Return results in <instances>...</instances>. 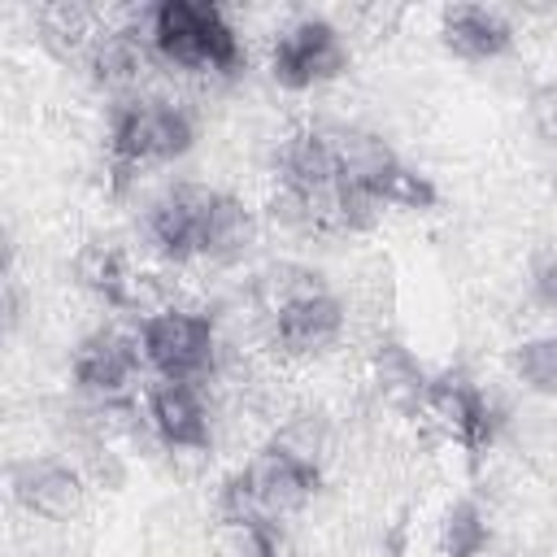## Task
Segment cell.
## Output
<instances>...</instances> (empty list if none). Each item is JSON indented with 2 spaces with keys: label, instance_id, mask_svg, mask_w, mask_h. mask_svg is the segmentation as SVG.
<instances>
[{
  "label": "cell",
  "instance_id": "obj_24",
  "mask_svg": "<svg viewBox=\"0 0 557 557\" xmlns=\"http://www.w3.org/2000/svg\"><path fill=\"white\" fill-rule=\"evenodd\" d=\"M374 196H379L383 205H392V209H431V205L440 200L435 183H431L426 174H418L413 165H405V161H396V165L379 178Z\"/></svg>",
  "mask_w": 557,
  "mask_h": 557
},
{
  "label": "cell",
  "instance_id": "obj_4",
  "mask_svg": "<svg viewBox=\"0 0 557 557\" xmlns=\"http://www.w3.org/2000/svg\"><path fill=\"white\" fill-rule=\"evenodd\" d=\"M348 70V44L326 17H296L278 30L270 48V74L287 91H305L331 83Z\"/></svg>",
  "mask_w": 557,
  "mask_h": 557
},
{
  "label": "cell",
  "instance_id": "obj_22",
  "mask_svg": "<svg viewBox=\"0 0 557 557\" xmlns=\"http://www.w3.org/2000/svg\"><path fill=\"white\" fill-rule=\"evenodd\" d=\"M518 383H527L531 392L557 396V335H531L513 348L509 357Z\"/></svg>",
  "mask_w": 557,
  "mask_h": 557
},
{
  "label": "cell",
  "instance_id": "obj_5",
  "mask_svg": "<svg viewBox=\"0 0 557 557\" xmlns=\"http://www.w3.org/2000/svg\"><path fill=\"white\" fill-rule=\"evenodd\" d=\"M139 370H144L139 335H126L117 326H100V331L83 335L78 348L70 352V379H74L78 396H87L91 405L131 400Z\"/></svg>",
  "mask_w": 557,
  "mask_h": 557
},
{
  "label": "cell",
  "instance_id": "obj_21",
  "mask_svg": "<svg viewBox=\"0 0 557 557\" xmlns=\"http://www.w3.org/2000/svg\"><path fill=\"white\" fill-rule=\"evenodd\" d=\"M440 540H444L448 557H483L487 544H492V527H487V518H483V509L474 500H457L444 513Z\"/></svg>",
  "mask_w": 557,
  "mask_h": 557
},
{
  "label": "cell",
  "instance_id": "obj_19",
  "mask_svg": "<svg viewBox=\"0 0 557 557\" xmlns=\"http://www.w3.org/2000/svg\"><path fill=\"white\" fill-rule=\"evenodd\" d=\"M35 26H39V39L57 52V57H87V48L96 44L100 26H96V13L83 9V4H44L35 13Z\"/></svg>",
  "mask_w": 557,
  "mask_h": 557
},
{
  "label": "cell",
  "instance_id": "obj_18",
  "mask_svg": "<svg viewBox=\"0 0 557 557\" xmlns=\"http://www.w3.org/2000/svg\"><path fill=\"white\" fill-rule=\"evenodd\" d=\"M370 374H374V387L383 392V400H392V405H400V409H422V392H426V370L418 366V357L400 344V339H392V335H383L379 344H374V352H370Z\"/></svg>",
  "mask_w": 557,
  "mask_h": 557
},
{
  "label": "cell",
  "instance_id": "obj_6",
  "mask_svg": "<svg viewBox=\"0 0 557 557\" xmlns=\"http://www.w3.org/2000/svg\"><path fill=\"white\" fill-rule=\"evenodd\" d=\"M222 187H209V183H174L165 187L148 213H144V239L157 257H165L170 265H187V261H200V239H205V222H209V209L218 200Z\"/></svg>",
  "mask_w": 557,
  "mask_h": 557
},
{
  "label": "cell",
  "instance_id": "obj_15",
  "mask_svg": "<svg viewBox=\"0 0 557 557\" xmlns=\"http://www.w3.org/2000/svg\"><path fill=\"white\" fill-rule=\"evenodd\" d=\"M440 39L448 52L466 57V61H492L500 52H509L513 44V26L500 9L487 4H448L440 13Z\"/></svg>",
  "mask_w": 557,
  "mask_h": 557
},
{
  "label": "cell",
  "instance_id": "obj_9",
  "mask_svg": "<svg viewBox=\"0 0 557 557\" xmlns=\"http://www.w3.org/2000/svg\"><path fill=\"white\" fill-rule=\"evenodd\" d=\"M239 470H244V479H248V487L257 496V509L265 518H274V522L287 518V513H296V509H305L313 500L318 483H322V470L318 466H305V461L278 453L274 444L257 448Z\"/></svg>",
  "mask_w": 557,
  "mask_h": 557
},
{
  "label": "cell",
  "instance_id": "obj_17",
  "mask_svg": "<svg viewBox=\"0 0 557 557\" xmlns=\"http://www.w3.org/2000/svg\"><path fill=\"white\" fill-rule=\"evenodd\" d=\"M252 239H257V213L235 191H218L205 222L200 261H239L252 248Z\"/></svg>",
  "mask_w": 557,
  "mask_h": 557
},
{
  "label": "cell",
  "instance_id": "obj_23",
  "mask_svg": "<svg viewBox=\"0 0 557 557\" xmlns=\"http://www.w3.org/2000/svg\"><path fill=\"white\" fill-rule=\"evenodd\" d=\"M270 444H274L278 453H287V457H296V461H305V466H318V470H322V453H326V422H322V413H292L287 422H278V426H274Z\"/></svg>",
  "mask_w": 557,
  "mask_h": 557
},
{
  "label": "cell",
  "instance_id": "obj_16",
  "mask_svg": "<svg viewBox=\"0 0 557 557\" xmlns=\"http://www.w3.org/2000/svg\"><path fill=\"white\" fill-rule=\"evenodd\" d=\"M213 557H296L292 535L274 518H222L209 531Z\"/></svg>",
  "mask_w": 557,
  "mask_h": 557
},
{
  "label": "cell",
  "instance_id": "obj_12",
  "mask_svg": "<svg viewBox=\"0 0 557 557\" xmlns=\"http://www.w3.org/2000/svg\"><path fill=\"white\" fill-rule=\"evenodd\" d=\"M274 174H278V187H287L296 196H322V191L339 187L331 126H300V131L283 135L278 152H274Z\"/></svg>",
  "mask_w": 557,
  "mask_h": 557
},
{
  "label": "cell",
  "instance_id": "obj_26",
  "mask_svg": "<svg viewBox=\"0 0 557 557\" xmlns=\"http://www.w3.org/2000/svg\"><path fill=\"white\" fill-rule=\"evenodd\" d=\"M527 117H531V126H535L540 139L557 144V83H540V87L531 91Z\"/></svg>",
  "mask_w": 557,
  "mask_h": 557
},
{
  "label": "cell",
  "instance_id": "obj_8",
  "mask_svg": "<svg viewBox=\"0 0 557 557\" xmlns=\"http://www.w3.org/2000/svg\"><path fill=\"white\" fill-rule=\"evenodd\" d=\"M144 422L174 453H205L213 440V418L205 405V383L152 379L144 387Z\"/></svg>",
  "mask_w": 557,
  "mask_h": 557
},
{
  "label": "cell",
  "instance_id": "obj_25",
  "mask_svg": "<svg viewBox=\"0 0 557 557\" xmlns=\"http://www.w3.org/2000/svg\"><path fill=\"white\" fill-rule=\"evenodd\" d=\"M527 283H531L535 305L557 313V248L535 252V261H531V278H527Z\"/></svg>",
  "mask_w": 557,
  "mask_h": 557
},
{
  "label": "cell",
  "instance_id": "obj_20",
  "mask_svg": "<svg viewBox=\"0 0 557 557\" xmlns=\"http://www.w3.org/2000/svg\"><path fill=\"white\" fill-rule=\"evenodd\" d=\"M257 305L265 309V318H274L278 309H287L292 300H305V296H313V292H326V283H322V274L318 270H309V265H296V261H278V265H270V270H261L257 274Z\"/></svg>",
  "mask_w": 557,
  "mask_h": 557
},
{
  "label": "cell",
  "instance_id": "obj_14",
  "mask_svg": "<svg viewBox=\"0 0 557 557\" xmlns=\"http://www.w3.org/2000/svg\"><path fill=\"white\" fill-rule=\"evenodd\" d=\"M74 278H78L83 292H91L109 309H139V300H144L139 274L131 270L126 252L109 239H87L74 252Z\"/></svg>",
  "mask_w": 557,
  "mask_h": 557
},
{
  "label": "cell",
  "instance_id": "obj_11",
  "mask_svg": "<svg viewBox=\"0 0 557 557\" xmlns=\"http://www.w3.org/2000/svg\"><path fill=\"white\" fill-rule=\"evenodd\" d=\"M344 322H348L344 300L326 287V292H313V296L278 309L270 318V344L287 357H318L344 335Z\"/></svg>",
  "mask_w": 557,
  "mask_h": 557
},
{
  "label": "cell",
  "instance_id": "obj_2",
  "mask_svg": "<svg viewBox=\"0 0 557 557\" xmlns=\"http://www.w3.org/2000/svg\"><path fill=\"white\" fill-rule=\"evenodd\" d=\"M148 44L161 65L191 74H235L244 65V44L231 17L209 0H161L144 13Z\"/></svg>",
  "mask_w": 557,
  "mask_h": 557
},
{
  "label": "cell",
  "instance_id": "obj_1",
  "mask_svg": "<svg viewBox=\"0 0 557 557\" xmlns=\"http://www.w3.org/2000/svg\"><path fill=\"white\" fill-rule=\"evenodd\" d=\"M191 139H196V122L183 104L165 96H144V91L117 96V104L109 109V131H104L109 183L122 191L139 170L183 157Z\"/></svg>",
  "mask_w": 557,
  "mask_h": 557
},
{
  "label": "cell",
  "instance_id": "obj_3",
  "mask_svg": "<svg viewBox=\"0 0 557 557\" xmlns=\"http://www.w3.org/2000/svg\"><path fill=\"white\" fill-rule=\"evenodd\" d=\"M139 352L152 379L205 383L218 370V326L209 313L187 305H161L139 318Z\"/></svg>",
  "mask_w": 557,
  "mask_h": 557
},
{
  "label": "cell",
  "instance_id": "obj_7",
  "mask_svg": "<svg viewBox=\"0 0 557 557\" xmlns=\"http://www.w3.org/2000/svg\"><path fill=\"white\" fill-rule=\"evenodd\" d=\"M418 413H426L466 453L487 448L492 444V431H496V413H492L483 387L466 370H440V374H431Z\"/></svg>",
  "mask_w": 557,
  "mask_h": 557
},
{
  "label": "cell",
  "instance_id": "obj_13",
  "mask_svg": "<svg viewBox=\"0 0 557 557\" xmlns=\"http://www.w3.org/2000/svg\"><path fill=\"white\" fill-rule=\"evenodd\" d=\"M83 61L100 87H109L117 96H135L148 65L157 61V52H152L144 26H104Z\"/></svg>",
  "mask_w": 557,
  "mask_h": 557
},
{
  "label": "cell",
  "instance_id": "obj_10",
  "mask_svg": "<svg viewBox=\"0 0 557 557\" xmlns=\"http://www.w3.org/2000/svg\"><path fill=\"white\" fill-rule=\"evenodd\" d=\"M13 500L48 522H70L83 509V470L61 457H30L13 466Z\"/></svg>",
  "mask_w": 557,
  "mask_h": 557
}]
</instances>
